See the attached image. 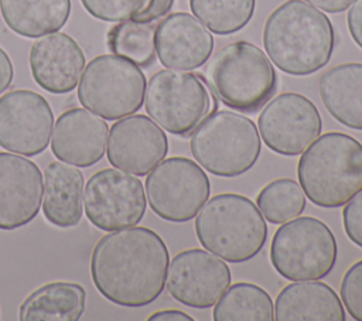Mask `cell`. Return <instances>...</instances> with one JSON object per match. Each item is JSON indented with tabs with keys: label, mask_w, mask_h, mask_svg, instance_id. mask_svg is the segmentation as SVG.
Instances as JSON below:
<instances>
[{
	"label": "cell",
	"mask_w": 362,
	"mask_h": 321,
	"mask_svg": "<svg viewBox=\"0 0 362 321\" xmlns=\"http://www.w3.org/2000/svg\"><path fill=\"white\" fill-rule=\"evenodd\" d=\"M168 263V249L161 236L150 228L134 225L112 230L96 242L90 277L110 303L143 307L161 296Z\"/></svg>",
	"instance_id": "6da1fadb"
},
{
	"label": "cell",
	"mask_w": 362,
	"mask_h": 321,
	"mask_svg": "<svg viewBox=\"0 0 362 321\" xmlns=\"http://www.w3.org/2000/svg\"><path fill=\"white\" fill-rule=\"evenodd\" d=\"M262 41L267 57L280 71L305 76L329 62L335 30L321 10L304 0H287L266 18Z\"/></svg>",
	"instance_id": "7a4b0ae2"
},
{
	"label": "cell",
	"mask_w": 362,
	"mask_h": 321,
	"mask_svg": "<svg viewBox=\"0 0 362 321\" xmlns=\"http://www.w3.org/2000/svg\"><path fill=\"white\" fill-rule=\"evenodd\" d=\"M297 177L314 205L344 206L362 189V144L341 132L324 133L300 156Z\"/></svg>",
	"instance_id": "3957f363"
},
{
	"label": "cell",
	"mask_w": 362,
	"mask_h": 321,
	"mask_svg": "<svg viewBox=\"0 0 362 321\" xmlns=\"http://www.w3.org/2000/svg\"><path fill=\"white\" fill-rule=\"evenodd\" d=\"M195 233L211 253L230 263H243L260 253L267 240L264 216L240 194H218L195 216Z\"/></svg>",
	"instance_id": "277c9868"
},
{
	"label": "cell",
	"mask_w": 362,
	"mask_h": 321,
	"mask_svg": "<svg viewBox=\"0 0 362 321\" xmlns=\"http://www.w3.org/2000/svg\"><path fill=\"white\" fill-rule=\"evenodd\" d=\"M205 79L218 100L242 113L260 110L279 86L267 54L243 40L226 44L211 58Z\"/></svg>",
	"instance_id": "5b68a950"
},
{
	"label": "cell",
	"mask_w": 362,
	"mask_h": 321,
	"mask_svg": "<svg viewBox=\"0 0 362 321\" xmlns=\"http://www.w3.org/2000/svg\"><path fill=\"white\" fill-rule=\"evenodd\" d=\"M195 161L214 175L233 178L249 171L262 151L255 122L242 113L216 110L191 133Z\"/></svg>",
	"instance_id": "8992f818"
},
{
	"label": "cell",
	"mask_w": 362,
	"mask_h": 321,
	"mask_svg": "<svg viewBox=\"0 0 362 321\" xmlns=\"http://www.w3.org/2000/svg\"><path fill=\"white\" fill-rule=\"evenodd\" d=\"M144 106L147 115L167 133L187 137L218 110V98L204 75L161 69L148 79Z\"/></svg>",
	"instance_id": "52a82bcc"
},
{
	"label": "cell",
	"mask_w": 362,
	"mask_h": 321,
	"mask_svg": "<svg viewBox=\"0 0 362 321\" xmlns=\"http://www.w3.org/2000/svg\"><path fill=\"white\" fill-rule=\"evenodd\" d=\"M270 263L284 279L320 280L335 267L337 239L322 221L300 216L283 222L270 243Z\"/></svg>",
	"instance_id": "ba28073f"
},
{
	"label": "cell",
	"mask_w": 362,
	"mask_h": 321,
	"mask_svg": "<svg viewBox=\"0 0 362 321\" xmlns=\"http://www.w3.org/2000/svg\"><path fill=\"white\" fill-rule=\"evenodd\" d=\"M146 76L140 66L115 54L89 61L78 86L79 103L106 120L136 113L144 102Z\"/></svg>",
	"instance_id": "9c48e42d"
},
{
	"label": "cell",
	"mask_w": 362,
	"mask_h": 321,
	"mask_svg": "<svg viewBox=\"0 0 362 321\" xmlns=\"http://www.w3.org/2000/svg\"><path fill=\"white\" fill-rule=\"evenodd\" d=\"M144 191L157 216L182 223L195 218L208 201L211 182L198 163L177 156L160 161L147 174Z\"/></svg>",
	"instance_id": "30bf717a"
},
{
	"label": "cell",
	"mask_w": 362,
	"mask_h": 321,
	"mask_svg": "<svg viewBox=\"0 0 362 321\" xmlns=\"http://www.w3.org/2000/svg\"><path fill=\"white\" fill-rule=\"evenodd\" d=\"M83 191L85 214L100 230L134 226L146 214L147 199L141 181L119 168L96 171Z\"/></svg>",
	"instance_id": "8fae6325"
},
{
	"label": "cell",
	"mask_w": 362,
	"mask_h": 321,
	"mask_svg": "<svg viewBox=\"0 0 362 321\" xmlns=\"http://www.w3.org/2000/svg\"><path fill=\"white\" fill-rule=\"evenodd\" d=\"M264 144L281 156L301 154L321 133L322 119L311 99L284 92L270 99L257 119Z\"/></svg>",
	"instance_id": "7c38bea8"
},
{
	"label": "cell",
	"mask_w": 362,
	"mask_h": 321,
	"mask_svg": "<svg viewBox=\"0 0 362 321\" xmlns=\"http://www.w3.org/2000/svg\"><path fill=\"white\" fill-rule=\"evenodd\" d=\"M54 113L47 99L30 89L0 96V147L21 156H38L49 144Z\"/></svg>",
	"instance_id": "4fadbf2b"
},
{
	"label": "cell",
	"mask_w": 362,
	"mask_h": 321,
	"mask_svg": "<svg viewBox=\"0 0 362 321\" xmlns=\"http://www.w3.org/2000/svg\"><path fill=\"white\" fill-rule=\"evenodd\" d=\"M232 273L223 259L202 249H187L168 263L170 296L191 308H209L230 286Z\"/></svg>",
	"instance_id": "5bb4252c"
},
{
	"label": "cell",
	"mask_w": 362,
	"mask_h": 321,
	"mask_svg": "<svg viewBox=\"0 0 362 321\" xmlns=\"http://www.w3.org/2000/svg\"><path fill=\"white\" fill-rule=\"evenodd\" d=\"M106 156L109 163L134 175H147L168 153V139L146 115H129L109 130Z\"/></svg>",
	"instance_id": "9a60e30c"
},
{
	"label": "cell",
	"mask_w": 362,
	"mask_h": 321,
	"mask_svg": "<svg viewBox=\"0 0 362 321\" xmlns=\"http://www.w3.org/2000/svg\"><path fill=\"white\" fill-rule=\"evenodd\" d=\"M42 198L40 167L23 156L0 151V229L13 230L30 223Z\"/></svg>",
	"instance_id": "2e32d148"
},
{
	"label": "cell",
	"mask_w": 362,
	"mask_h": 321,
	"mask_svg": "<svg viewBox=\"0 0 362 321\" xmlns=\"http://www.w3.org/2000/svg\"><path fill=\"white\" fill-rule=\"evenodd\" d=\"M212 33L194 16L175 11L154 30L156 55L170 69L191 71L202 66L214 51Z\"/></svg>",
	"instance_id": "e0dca14e"
},
{
	"label": "cell",
	"mask_w": 362,
	"mask_h": 321,
	"mask_svg": "<svg viewBox=\"0 0 362 321\" xmlns=\"http://www.w3.org/2000/svg\"><path fill=\"white\" fill-rule=\"evenodd\" d=\"M30 71L35 83L49 93H68L78 85L85 68V54L65 33H51L30 48Z\"/></svg>",
	"instance_id": "ac0fdd59"
},
{
	"label": "cell",
	"mask_w": 362,
	"mask_h": 321,
	"mask_svg": "<svg viewBox=\"0 0 362 321\" xmlns=\"http://www.w3.org/2000/svg\"><path fill=\"white\" fill-rule=\"evenodd\" d=\"M107 130V123L99 115L81 107L68 109L55 122L51 151L65 163L90 167L105 156Z\"/></svg>",
	"instance_id": "d6986e66"
},
{
	"label": "cell",
	"mask_w": 362,
	"mask_h": 321,
	"mask_svg": "<svg viewBox=\"0 0 362 321\" xmlns=\"http://www.w3.org/2000/svg\"><path fill=\"white\" fill-rule=\"evenodd\" d=\"M276 321H345L338 294L322 281L300 280L287 284L274 301Z\"/></svg>",
	"instance_id": "ffe728a7"
},
{
	"label": "cell",
	"mask_w": 362,
	"mask_h": 321,
	"mask_svg": "<svg viewBox=\"0 0 362 321\" xmlns=\"http://www.w3.org/2000/svg\"><path fill=\"white\" fill-rule=\"evenodd\" d=\"M42 214L54 226L72 228L82 219L83 174L61 161L45 167L42 182Z\"/></svg>",
	"instance_id": "44dd1931"
},
{
	"label": "cell",
	"mask_w": 362,
	"mask_h": 321,
	"mask_svg": "<svg viewBox=\"0 0 362 321\" xmlns=\"http://www.w3.org/2000/svg\"><path fill=\"white\" fill-rule=\"evenodd\" d=\"M318 93L337 122L362 130V62H345L325 71L318 81Z\"/></svg>",
	"instance_id": "7402d4cb"
},
{
	"label": "cell",
	"mask_w": 362,
	"mask_h": 321,
	"mask_svg": "<svg viewBox=\"0 0 362 321\" xmlns=\"http://www.w3.org/2000/svg\"><path fill=\"white\" fill-rule=\"evenodd\" d=\"M86 304L85 288L72 281H52L34 290L20 305L21 321H78Z\"/></svg>",
	"instance_id": "603a6c76"
},
{
	"label": "cell",
	"mask_w": 362,
	"mask_h": 321,
	"mask_svg": "<svg viewBox=\"0 0 362 321\" xmlns=\"http://www.w3.org/2000/svg\"><path fill=\"white\" fill-rule=\"evenodd\" d=\"M6 25L25 38L59 31L71 16V0H0Z\"/></svg>",
	"instance_id": "cb8c5ba5"
},
{
	"label": "cell",
	"mask_w": 362,
	"mask_h": 321,
	"mask_svg": "<svg viewBox=\"0 0 362 321\" xmlns=\"http://www.w3.org/2000/svg\"><path fill=\"white\" fill-rule=\"evenodd\" d=\"M215 321H272L274 305L272 297L260 286L239 281L226 288L215 303Z\"/></svg>",
	"instance_id": "d4e9b609"
},
{
	"label": "cell",
	"mask_w": 362,
	"mask_h": 321,
	"mask_svg": "<svg viewBox=\"0 0 362 321\" xmlns=\"http://www.w3.org/2000/svg\"><path fill=\"white\" fill-rule=\"evenodd\" d=\"M154 30L151 23L134 20L119 21L107 31L106 44L112 54L129 59L140 68H148L156 61Z\"/></svg>",
	"instance_id": "484cf974"
},
{
	"label": "cell",
	"mask_w": 362,
	"mask_h": 321,
	"mask_svg": "<svg viewBox=\"0 0 362 321\" xmlns=\"http://www.w3.org/2000/svg\"><path fill=\"white\" fill-rule=\"evenodd\" d=\"M189 8L211 33L229 35L247 25L256 0H189Z\"/></svg>",
	"instance_id": "4316f807"
},
{
	"label": "cell",
	"mask_w": 362,
	"mask_h": 321,
	"mask_svg": "<svg viewBox=\"0 0 362 321\" xmlns=\"http://www.w3.org/2000/svg\"><path fill=\"white\" fill-rule=\"evenodd\" d=\"M256 204L267 222L283 223L305 209V197L297 181L277 178L260 189Z\"/></svg>",
	"instance_id": "83f0119b"
},
{
	"label": "cell",
	"mask_w": 362,
	"mask_h": 321,
	"mask_svg": "<svg viewBox=\"0 0 362 321\" xmlns=\"http://www.w3.org/2000/svg\"><path fill=\"white\" fill-rule=\"evenodd\" d=\"M147 0H81L83 8L95 18L109 23L132 20Z\"/></svg>",
	"instance_id": "f1b7e54d"
},
{
	"label": "cell",
	"mask_w": 362,
	"mask_h": 321,
	"mask_svg": "<svg viewBox=\"0 0 362 321\" xmlns=\"http://www.w3.org/2000/svg\"><path fill=\"white\" fill-rule=\"evenodd\" d=\"M339 293L348 314L354 320L362 321V260H358L345 272Z\"/></svg>",
	"instance_id": "f546056e"
},
{
	"label": "cell",
	"mask_w": 362,
	"mask_h": 321,
	"mask_svg": "<svg viewBox=\"0 0 362 321\" xmlns=\"http://www.w3.org/2000/svg\"><path fill=\"white\" fill-rule=\"evenodd\" d=\"M342 223L348 239L362 247V189L345 204Z\"/></svg>",
	"instance_id": "4dcf8cb0"
},
{
	"label": "cell",
	"mask_w": 362,
	"mask_h": 321,
	"mask_svg": "<svg viewBox=\"0 0 362 321\" xmlns=\"http://www.w3.org/2000/svg\"><path fill=\"white\" fill-rule=\"evenodd\" d=\"M174 0H147L144 7L132 18L140 23H154L163 18L171 10Z\"/></svg>",
	"instance_id": "1f68e13d"
},
{
	"label": "cell",
	"mask_w": 362,
	"mask_h": 321,
	"mask_svg": "<svg viewBox=\"0 0 362 321\" xmlns=\"http://www.w3.org/2000/svg\"><path fill=\"white\" fill-rule=\"evenodd\" d=\"M346 24L354 42L362 49V0H354L346 14Z\"/></svg>",
	"instance_id": "d6a6232c"
},
{
	"label": "cell",
	"mask_w": 362,
	"mask_h": 321,
	"mask_svg": "<svg viewBox=\"0 0 362 321\" xmlns=\"http://www.w3.org/2000/svg\"><path fill=\"white\" fill-rule=\"evenodd\" d=\"M14 78V68L8 54L0 47V95L11 85Z\"/></svg>",
	"instance_id": "836d02e7"
},
{
	"label": "cell",
	"mask_w": 362,
	"mask_h": 321,
	"mask_svg": "<svg viewBox=\"0 0 362 321\" xmlns=\"http://www.w3.org/2000/svg\"><path fill=\"white\" fill-rule=\"evenodd\" d=\"M304 1L327 13H341L354 3V0H304Z\"/></svg>",
	"instance_id": "e575fe53"
},
{
	"label": "cell",
	"mask_w": 362,
	"mask_h": 321,
	"mask_svg": "<svg viewBox=\"0 0 362 321\" xmlns=\"http://www.w3.org/2000/svg\"><path fill=\"white\" fill-rule=\"evenodd\" d=\"M194 318L180 310H163L151 314L148 321H192Z\"/></svg>",
	"instance_id": "d590c367"
}]
</instances>
